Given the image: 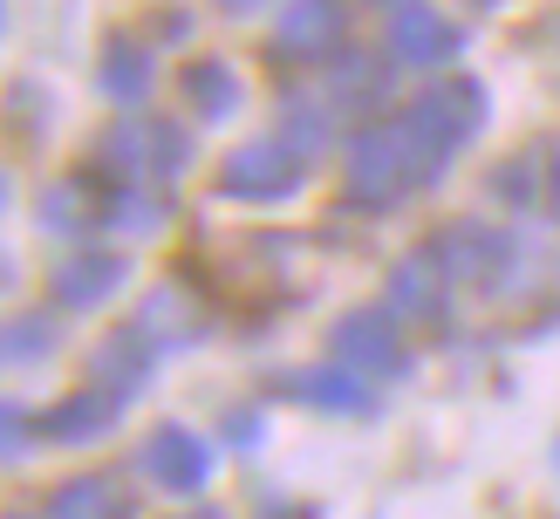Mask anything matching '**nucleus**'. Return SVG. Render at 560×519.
<instances>
[{
    "instance_id": "1",
    "label": "nucleus",
    "mask_w": 560,
    "mask_h": 519,
    "mask_svg": "<svg viewBox=\"0 0 560 519\" xmlns=\"http://www.w3.org/2000/svg\"><path fill=\"white\" fill-rule=\"evenodd\" d=\"M486 123V90L471 75L431 82L397 123H370L349 144V199L355 205H397L417 185H431L465 137Z\"/></svg>"
},
{
    "instance_id": "2",
    "label": "nucleus",
    "mask_w": 560,
    "mask_h": 519,
    "mask_svg": "<svg viewBox=\"0 0 560 519\" xmlns=\"http://www.w3.org/2000/svg\"><path fill=\"white\" fill-rule=\"evenodd\" d=\"M307 157L315 151H307L294 130H260L219 164V191H226V199H288L307 178Z\"/></svg>"
},
{
    "instance_id": "3",
    "label": "nucleus",
    "mask_w": 560,
    "mask_h": 519,
    "mask_svg": "<svg viewBox=\"0 0 560 519\" xmlns=\"http://www.w3.org/2000/svg\"><path fill=\"white\" fill-rule=\"evenodd\" d=\"M109 172H124V178H178L185 172V157H191V137L178 123H164V117H144V123H124V130H109L103 137V151H96Z\"/></svg>"
},
{
    "instance_id": "4",
    "label": "nucleus",
    "mask_w": 560,
    "mask_h": 519,
    "mask_svg": "<svg viewBox=\"0 0 560 519\" xmlns=\"http://www.w3.org/2000/svg\"><path fill=\"white\" fill-rule=\"evenodd\" d=\"M335 363H349L355 376H404L410 369V349L397 335V321H389L383 308H349L342 321H335Z\"/></svg>"
},
{
    "instance_id": "5",
    "label": "nucleus",
    "mask_w": 560,
    "mask_h": 519,
    "mask_svg": "<svg viewBox=\"0 0 560 519\" xmlns=\"http://www.w3.org/2000/svg\"><path fill=\"white\" fill-rule=\"evenodd\" d=\"M431 253H438V267L452 273V287H499L506 281V267H513V246H506V233H486V226H444L438 239H431Z\"/></svg>"
},
{
    "instance_id": "6",
    "label": "nucleus",
    "mask_w": 560,
    "mask_h": 519,
    "mask_svg": "<svg viewBox=\"0 0 560 519\" xmlns=\"http://www.w3.org/2000/svg\"><path fill=\"white\" fill-rule=\"evenodd\" d=\"M144 472L164 492H199L212 479V445L199 430H185V424H158L144 437Z\"/></svg>"
},
{
    "instance_id": "7",
    "label": "nucleus",
    "mask_w": 560,
    "mask_h": 519,
    "mask_svg": "<svg viewBox=\"0 0 560 519\" xmlns=\"http://www.w3.org/2000/svg\"><path fill=\"white\" fill-rule=\"evenodd\" d=\"M342 0H288V14L273 21V48L294 55V62H315V55H335L342 48Z\"/></svg>"
},
{
    "instance_id": "8",
    "label": "nucleus",
    "mask_w": 560,
    "mask_h": 519,
    "mask_svg": "<svg viewBox=\"0 0 560 519\" xmlns=\"http://www.w3.org/2000/svg\"><path fill=\"white\" fill-rule=\"evenodd\" d=\"M444 300H452V273L438 267V253H410L389 273V308L410 315L417 328H438L444 321Z\"/></svg>"
},
{
    "instance_id": "9",
    "label": "nucleus",
    "mask_w": 560,
    "mask_h": 519,
    "mask_svg": "<svg viewBox=\"0 0 560 519\" xmlns=\"http://www.w3.org/2000/svg\"><path fill=\"white\" fill-rule=\"evenodd\" d=\"M137 328L158 342V349H191V342H206V308H199V294L178 287V281H164L144 294V308H137Z\"/></svg>"
},
{
    "instance_id": "10",
    "label": "nucleus",
    "mask_w": 560,
    "mask_h": 519,
    "mask_svg": "<svg viewBox=\"0 0 560 519\" xmlns=\"http://www.w3.org/2000/svg\"><path fill=\"white\" fill-rule=\"evenodd\" d=\"M280 390H294V403L307 410H335V417H370L376 410V382L342 369H301V376H280Z\"/></svg>"
},
{
    "instance_id": "11",
    "label": "nucleus",
    "mask_w": 560,
    "mask_h": 519,
    "mask_svg": "<svg viewBox=\"0 0 560 519\" xmlns=\"http://www.w3.org/2000/svg\"><path fill=\"white\" fill-rule=\"evenodd\" d=\"M151 355H158V342H144V328H117L109 342H96V355H90V382L130 403V397L151 382Z\"/></svg>"
},
{
    "instance_id": "12",
    "label": "nucleus",
    "mask_w": 560,
    "mask_h": 519,
    "mask_svg": "<svg viewBox=\"0 0 560 519\" xmlns=\"http://www.w3.org/2000/svg\"><path fill=\"white\" fill-rule=\"evenodd\" d=\"M124 273H130L124 253H75L55 267V300L62 308H96V300H109L124 287Z\"/></svg>"
},
{
    "instance_id": "13",
    "label": "nucleus",
    "mask_w": 560,
    "mask_h": 519,
    "mask_svg": "<svg viewBox=\"0 0 560 519\" xmlns=\"http://www.w3.org/2000/svg\"><path fill=\"white\" fill-rule=\"evenodd\" d=\"M389 42H397L404 62H417V69H444V62L458 55V27L444 21V14H431V8H404L397 27H389Z\"/></svg>"
},
{
    "instance_id": "14",
    "label": "nucleus",
    "mask_w": 560,
    "mask_h": 519,
    "mask_svg": "<svg viewBox=\"0 0 560 519\" xmlns=\"http://www.w3.org/2000/svg\"><path fill=\"white\" fill-rule=\"evenodd\" d=\"M117 410H124V397H109V390H82V397H69V403H55L48 417H42V430L55 437V445H90V437H103L109 424H117Z\"/></svg>"
},
{
    "instance_id": "15",
    "label": "nucleus",
    "mask_w": 560,
    "mask_h": 519,
    "mask_svg": "<svg viewBox=\"0 0 560 519\" xmlns=\"http://www.w3.org/2000/svg\"><path fill=\"white\" fill-rule=\"evenodd\" d=\"M96 219H109V205L96 199L90 178H55V185L42 191V226H48V233L75 239V233H96Z\"/></svg>"
},
{
    "instance_id": "16",
    "label": "nucleus",
    "mask_w": 560,
    "mask_h": 519,
    "mask_svg": "<svg viewBox=\"0 0 560 519\" xmlns=\"http://www.w3.org/2000/svg\"><path fill=\"white\" fill-rule=\"evenodd\" d=\"M96 69H103V90L117 96V103L151 96V75H158L151 48L137 42V35H109V42H103V55H96Z\"/></svg>"
},
{
    "instance_id": "17",
    "label": "nucleus",
    "mask_w": 560,
    "mask_h": 519,
    "mask_svg": "<svg viewBox=\"0 0 560 519\" xmlns=\"http://www.w3.org/2000/svg\"><path fill=\"white\" fill-rule=\"evenodd\" d=\"M137 506L124 499L109 479H69V485H55V499H48V519H130Z\"/></svg>"
},
{
    "instance_id": "18",
    "label": "nucleus",
    "mask_w": 560,
    "mask_h": 519,
    "mask_svg": "<svg viewBox=\"0 0 560 519\" xmlns=\"http://www.w3.org/2000/svg\"><path fill=\"white\" fill-rule=\"evenodd\" d=\"M164 219H172V199L164 191H151L144 178H130L117 199H109V226L117 233H130V239H144V233H158Z\"/></svg>"
},
{
    "instance_id": "19",
    "label": "nucleus",
    "mask_w": 560,
    "mask_h": 519,
    "mask_svg": "<svg viewBox=\"0 0 560 519\" xmlns=\"http://www.w3.org/2000/svg\"><path fill=\"white\" fill-rule=\"evenodd\" d=\"M185 96L206 109V117H233L240 109V75L226 69V62H191V75H185Z\"/></svg>"
},
{
    "instance_id": "20",
    "label": "nucleus",
    "mask_w": 560,
    "mask_h": 519,
    "mask_svg": "<svg viewBox=\"0 0 560 519\" xmlns=\"http://www.w3.org/2000/svg\"><path fill=\"white\" fill-rule=\"evenodd\" d=\"M383 90H389V69H376V62H342L335 69V103L342 109H376Z\"/></svg>"
},
{
    "instance_id": "21",
    "label": "nucleus",
    "mask_w": 560,
    "mask_h": 519,
    "mask_svg": "<svg viewBox=\"0 0 560 519\" xmlns=\"http://www.w3.org/2000/svg\"><path fill=\"white\" fill-rule=\"evenodd\" d=\"M48 349H55V321L48 315H14V328H8L14 363H35V355H48Z\"/></svg>"
},
{
    "instance_id": "22",
    "label": "nucleus",
    "mask_w": 560,
    "mask_h": 519,
    "mask_svg": "<svg viewBox=\"0 0 560 519\" xmlns=\"http://www.w3.org/2000/svg\"><path fill=\"white\" fill-rule=\"evenodd\" d=\"M178 519H226L219 506H191V512H178Z\"/></svg>"
},
{
    "instance_id": "23",
    "label": "nucleus",
    "mask_w": 560,
    "mask_h": 519,
    "mask_svg": "<svg viewBox=\"0 0 560 519\" xmlns=\"http://www.w3.org/2000/svg\"><path fill=\"white\" fill-rule=\"evenodd\" d=\"M553 178H560V144H553Z\"/></svg>"
},
{
    "instance_id": "24",
    "label": "nucleus",
    "mask_w": 560,
    "mask_h": 519,
    "mask_svg": "<svg viewBox=\"0 0 560 519\" xmlns=\"http://www.w3.org/2000/svg\"><path fill=\"white\" fill-rule=\"evenodd\" d=\"M14 519H27V512H14Z\"/></svg>"
}]
</instances>
